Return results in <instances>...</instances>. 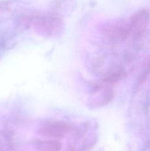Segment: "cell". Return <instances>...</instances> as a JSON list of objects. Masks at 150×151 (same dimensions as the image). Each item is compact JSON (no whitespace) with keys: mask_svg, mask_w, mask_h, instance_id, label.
I'll return each mask as SVG.
<instances>
[{"mask_svg":"<svg viewBox=\"0 0 150 151\" xmlns=\"http://www.w3.org/2000/svg\"><path fill=\"white\" fill-rule=\"evenodd\" d=\"M33 26L39 35L45 37H57L63 30V22L60 18L49 14L40 16Z\"/></svg>","mask_w":150,"mask_h":151,"instance_id":"obj_1","label":"cell"},{"mask_svg":"<svg viewBox=\"0 0 150 151\" xmlns=\"http://www.w3.org/2000/svg\"><path fill=\"white\" fill-rule=\"evenodd\" d=\"M99 29L104 37L112 41H124L130 33L128 24L122 20L104 22L100 25Z\"/></svg>","mask_w":150,"mask_h":151,"instance_id":"obj_2","label":"cell"},{"mask_svg":"<svg viewBox=\"0 0 150 151\" xmlns=\"http://www.w3.org/2000/svg\"><path fill=\"white\" fill-rule=\"evenodd\" d=\"M92 94L87 102V106L91 109L107 106L115 97L114 90L109 86H96Z\"/></svg>","mask_w":150,"mask_h":151,"instance_id":"obj_3","label":"cell"},{"mask_svg":"<svg viewBox=\"0 0 150 151\" xmlns=\"http://www.w3.org/2000/svg\"><path fill=\"white\" fill-rule=\"evenodd\" d=\"M69 125L64 121L46 120L39 125L37 132L43 136L62 138L69 132Z\"/></svg>","mask_w":150,"mask_h":151,"instance_id":"obj_4","label":"cell"},{"mask_svg":"<svg viewBox=\"0 0 150 151\" xmlns=\"http://www.w3.org/2000/svg\"><path fill=\"white\" fill-rule=\"evenodd\" d=\"M126 76L125 69L121 66L112 69L106 72L102 78V81L105 83L113 84L123 80Z\"/></svg>","mask_w":150,"mask_h":151,"instance_id":"obj_5","label":"cell"}]
</instances>
